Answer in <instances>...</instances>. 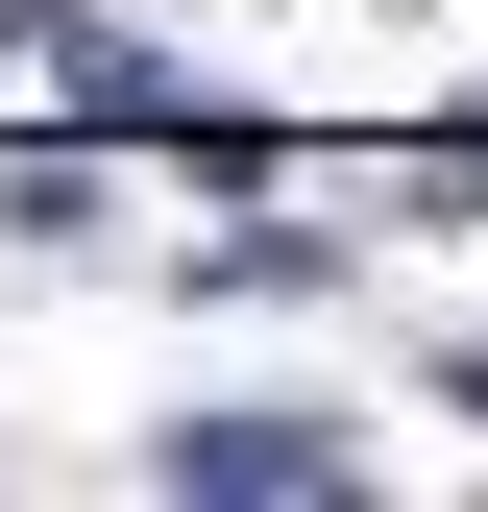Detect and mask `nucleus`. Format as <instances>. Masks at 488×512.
I'll return each mask as SVG.
<instances>
[{"label": "nucleus", "instance_id": "f257e3e1", "mask_svg": "<svg viewBox=\"0 0 488 512\" xmlns=\"http://www.w3.org/2000/svg\"><path fill=\"white\" fill-rule=\"evenodd\" d=\"M171 488H220V512H342V415H171Z\"/></svg>", "mask_w": 488, "mask_h": 512}, {"label": "nucleus", "instance_id": "f03ea898", "mask_svg": "<svg viewBox=\"0 0 488 512\" xmlns=\"http://www.w3.org/2000/svg\"><path fill=\"white\" fill-rule=\"evenodd\" d=\"M464 415H488V342H464Z\"/></svg>", "mask_w": 488, "mask_h": 512}]
</instances>
